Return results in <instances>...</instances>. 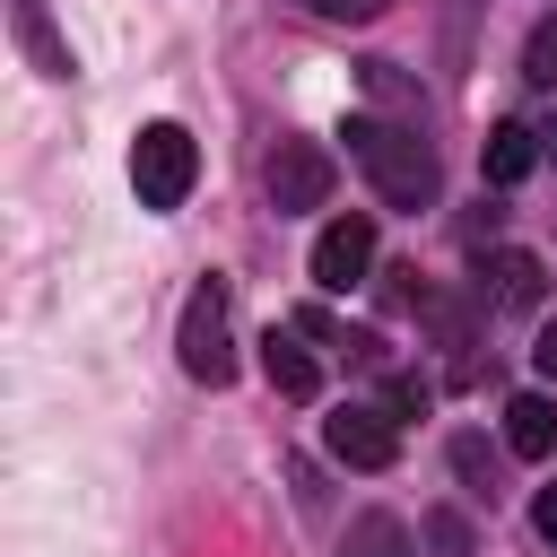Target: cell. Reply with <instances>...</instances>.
<instances>
[{"mask_svg":"<svg viewBox=\"0 0 557 557\" xmlns=\"http://www.w3.org/2000/svg\"><path fill=\"white\" fill-rule=\"evenodd\" d=\"M348 148H357V165L374 174V191L392 200V209H426L435 200V148L418 139V131H400V122H374V113H357L348 122Z\"/></svg>","mask_w":557,"mask_h":557,"instance_id":"1","label":"cell"},{"mask_svg":"<svg viewBox=\"0 0 557 557\" xmlns=\"http://www.w3.org/2000/svg\"><path fill=\"white\" fill-rule=\"evenodd\" d=\"M191 183H200L191 131H183V122H148V131L131 139V191H139V209H183Z\"/></svg>","mask_w":557,"mask_h":557,"instance_id":"2","label":"cell"},{"mask_svg":"<svg viewBox=\"0 0 557 557\" xmlns=\"http://www.w3.org/2000/svg\"><path fill=\"white\" fill-rule=\"evenodd\" d=\"M183 374H191V383H226V374H235V348H226V287H218V278L191 287V305H183Z\"/></svg>","mask_w":557,"mask_h":557,"instance_id":"3","label":"cell"},{"mask_svg":"<svg viewBox=\"0 0 557 557\" xmlns=\"http://www.w3.org/2000/svg\"><path fill=\"white\" fill-rule=\"evenodd\" d=\"M270 209L287 218V209H322L331 200V148H313V139H278L270 148Z\"/></svg>","mask_w":557,"mask_h":557,"instance_id":"4","label":"cell"},{"mask_svg":"<svg viewBox=\"0 0 557 557\" xmlns=\"http://www.w3.org/2000/svg\"><path fill=\"white\" fill-rule=\"evenodd\" d=\"M366 270H374V218H331V226H322V244H313V287L348 296Z\"/></svg>","mask_w":557,"mask_h":557,"instance_id":"5","label":"cell"},{"mask_svg":"<svg viewBox=\"0 0 557 557\" xmlns=\"http://www.w3.org/2000/svg\"><path fill=\"white\" fill-rule=\"evenodd\" d=\"M322 444H331V461H348V470H392V453H400V435H392L383 409H331V418H322Z\"/></svg>","mask_w":557,"mask_h":557,"instance_id":"6","label":"cell"},{"mask_svg":"<svg viewBox=\"0 0 557 557\" xmlns=\"http://www.w3.org/2000/svg\"><path fill=\"white\" fill-rule=\"evenodd\" d=\"M505 444H513L522 461H548V453H557V400H548V392H513V400H505Z\"/></svg>","mask_w":557,"mask_h":557,"instance_id":"7","label":"cell"},{"mask_svg":"<svg viewBox=\"0 0 557 557\" xmlns=\"http://www.w3.org/2000/svg\"><path fill=\"white\" fill-rule=\"evenodd\" d=\"M479 165H487V183H522V174L540 165V131L496 122V131H487V148H479Z\"/></svg>","mask_w":557,"mask_h":557,"instance_id":"8","label":"cell"},{"mask_svg":"<svg viewBox=\"0 0 557 557\" xmlns=\"http://www.w3.org/2000/svg\"><path fill=\"white\" fill-rule=\"evenodd\" d=\"M261 374H270V392H287V400H313V392H322V366H313L296 339H278V331L261 339Z\"/></svg>","mask_w":557,"mask_h":557,"instance_id":"9","label":"cell"},{"mask_svg":"<svg viewBox=\"0 0 557 557\" xmlns=\"http://www.w3.org/2000/svg\"><path fill=\"white\" fill-rule=\"evenodd\" d=\"M17 44L44 61V78H78V61H70V52L44 35V0H17Z\"/></svg>","mask_w":557,"mask_h":557,"instance_id":"10","label":"cell"},{"mask_svg":"<svg viewBox=\"0 0 557 557\" xmlns=\"http://www.w3.org/2000/svg\"><path fill=\"white\" fill-rule=\"evenodd\" d=\"M348 557H409V531L392 513H357L348 522Z\"/></svg>","mask_w":557,"mask_h":557,"instance_id":"11","label":"cell"},{"mask_svg":"<svg viewBox=\"0 0 557 557\" xmlns=\"http://www.w3.org/2000/svg\"><path fill=\"white\" fill-rule=\"evenodd\" d=\"M496 296H505V305H531V296H540V261H531V252H496Z\"/></svg>","mask_w":557,"mask_h":557,"instance_id":"12","label":"cell"},{"mask_svg":"<svg viewBox=\"0 0 557 557\" xmlns=\"http://www.w3.org/2000/svg\"><path fill=\"white\" fill-rule=\"evenodd\" d=\"M522 78H531V87H557V17H540V26H531V52H522Z\"/></svg>","mask_w":557,"mask_h":557,"instance_id":"13","label":"cell"},{"mask_svg":"<svg viewBox=\"0 0 557 557\" xmlns=\"http://www.w3.org/2000/svg\"><path fill=\"white\" fill-rule=\"evenodd\" d=\"M453 470L470 479V496H496V470H487V444L479 435H453Z\"/></svg>","mask_w":557,"mask_h":557,"instance_id":"14","label":"cell"},{"mask_svg":"<svg viewBox=\"0 0 557 557\" xmlns=\"http://www.w3.org/2000/svg\"><path fill=\"white\" fill-rule=\"evenodd\" d=\"M313 17H339V26H366V17H383L392 0H305Z\"/></svg>","mask_w":557,"mask_h":557,"instance_id":"15","label":"cell"},{"mask_svg":"<svg viewBox=\"0 0 557 557\" xmlns=\"http://www.w3.org/2000/svg\"><path fill=\"white\" fill-rule=\"evenodd\" d=\"M392 409H400V418L426 409V374H392Z\"/></svg>","mask_w":557,"mask_h":557,"instance_id":"16","label":"cell"},{"mask_svg":"<svg viewBox=\"0 0 557 557\" xmlns=\"http://www.w3.org/2000/svg\"><path fill=\"white\" fill-rule=\"evenodd\" d=\"M531 522H540V540L557 548V487H540V505H531Z\"/></svg>","mask_w":557,"mask_h":557,"instance_id":"17","label":"cell"},{"mask_svg":"<svg viewBox=\"0 0 557 557\" xmlns=\"http://www.w3.org/2000/svg\"><path fill=\"white\" fill-rule=\"evenodd\" d=\"M531 366H540V374H548V383H557V322H548V331H540V348H531Z\"/></svg>","mask_w":557,"mask_h":557,"instance_id":"18","label":"cell"},{"mask_svg":"<svg viewBox=\"0 0 557 557\" xmlns=\"http://www.w3.org/2000/svg\"><path fill=\"white\" fill-rule=\"evenodd\" d=\"M540 157H557V113H548V122H540Z\"/></svg>","mask_w":557,"mask_h":557,"instance_id":"19","label":"cell"}]
</instances>
